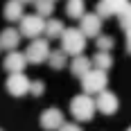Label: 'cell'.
<instances>
[{
	"label": "cell",
	"mask_w": 131,
	"mask_h": 131,
	"mask_svg": "<svg viewBox=\"0 0 131 131\" xmlns=\"http://www.w3.org/2000/svg\"><path fill=\"white\" fill-rule=\"evenodd\" d=\"M95 111H97L95 97L88 95V93L75 95V97L70 100V113H72V118L79 120V122H88V120H93Z\"/></svg>",
	"instance_id": "obj_1"
},
{
	"label": "cell",
	"mask_w": 131,
	"mask_h": 131,
	"mask_svg": "<svg viewBox=\"0 0 131 131\" xmlns=\"http://www.w3.org/2000/svg\"><path fill=\"white\" fill-rule=\"evenodd\" d=\"M61 50H66L72 57L84 54V50H86V36H84V32L79 27H70V29L63 32V36H61Z\"/></svg>",
	"instance_id": "obj_2"
},
{
	"label": "cell",
	"mask_w": 131,
	"mask_h": 131,
	"mask_svg": "<svg viewBox=\"0 0 131 131\" xmlns=\"http://www.w3.org/2000/svg\"><path fill=\"white\" fill-rule=\"evenodd\" d=\"M106 84H108L106 70H100V68H93L91 72L81 79V88L88 95H100L102 91H106Z\"/></svg>",
	"instance_id": "obj_3"
},
{
	"label": "cell",
	"mask_w": 131,
	"mask_h": 131,
	"mask_svg": "<svg viewBox=\"0 0 131 131\" xmlns=\"http://www.w3.org/2000/svg\"><path fill=\"white\" fill-rule=\"evenodd\" d=\"M45 18L39 16V14H27L23 16V20H20V34L27 36V39H39L41 34H45Z\"/></svg>",
	"instance_id": "obj_4"
},
{
	"label": "cell",
	"mask_w": 131,
	"mask_h": 131,
	"mask_svg": "<svg viewBox=\"0 0 131 131\" xmlns=\"http://www.w3.org/2000/svg\"><path fill=\"white\" fill-rule=\"evenodd\" d=\"M50 52H52L50 50V43L45 39H32V43L27 45V50H25L29 63H43V61H48Z\"/></svg>",
	"instance_id": "obj_5"
},
{
	"label": "cell",
	"mask_w": 131,
	"mask_h": 131,
	"mask_svg": "<svg viewBox=\"0 0 131 131\" xmlns=\"http://www.w3.org/2000/svg\"><path fill=\"white\" fill-rule=\"evenodd\" d=\"M5 86H7V93H9V95H14V97H23V95L29 93L32 81L25 77V72H12V75L7 77V81H5Z\"/></svg>",
	"instance_id": "obj_6"
},
{
	"label": "cell",
	"mask_w": 131,
	"mask_h": 131,
	"mask_svg": "<svg viewBox=\"0 0 131 131\" xmlns=\"http://www.w3.org/2000/svg\"><path fill=\"white\" fill-rule=\"evenodd\" d=\"M95 104H97V111H100V113H104V115H113V113H118V108H120V100H118L115 93L102 91L97 97H95Z\"/></svg>",
	"instance_id": "obj_7"
},
{
	"label": "cell",
	"mask_w": 131,
	"mask_h": 131,
	"mask_svg": "<svg viewBox=\"0 0 131 131\" xmlns=\"http://www.w3.org/2000/svg\"><path fill=\"white\" fill-rule=\"evenodd\" d=\"M63 124H66V120H63L61 108L50 106V108H45V111L41 113V127H43L45 131H59Z\"/></svg>",
	"instance_id": "obj_8"
},
{
	"label": "cell",
	"mask_w": 131,
	"mask_h": 131,
	"mask_svg": "<svg viewBox=\"0 0 131 131\" xmlns=\"http://www.w3.org/2000/svg\"><path fill=\"white\" fill-rule=\"evenodd\" d=\"M102 20H104V18H100L97 14H86V16L79 20V29L84 32L86 39H97V36L102 34Z\"/></svg>",
	"instance_id": "obj_9"
},
{
	"label": "cell",
	"mask_w": 131,
	"mask_h": 131,
	"mask_svg": "<svg viewBox=\"0 0 131 131\" xmlns=\"http://www.w3.org/2000/svg\"><path fill=\"white\" fill-rule=\"evenodd\" d=\"M27 54L25 52H18V50H14V52H9L7 57H5V70L12 75V72H25V68H27Z\"/></svg>",
	"instance_id": "obj_10"
},
{
	"label": "cell",
	"mask_w": 131,
	"mask_h": 131,
	"mask_svg": "<svg viewBox=\"0 0 131 131\" xmlns=\"http://www.w3.org/2000/svg\"><path fill=\"white\" fill-rule=\"evenodd\" d=\"M129 0H100L97 7H95V14L100 18H111V16H118L120 9L127 5Z\"/></svg>",
	"instance_id": "obj_11"
},
{
	"label": "cell",
	"mask_w": 131,
	"mask_h": 131,
	"mask_svg": "<svg viewBox=\"0 0 131 131\" xmlns=\"http://www.w3.org/2000/svg\"><path fill=\"white\" fill-rule=\"evenodd\" d=\"M20 39H23L20 29L7 27V29H2V32H0V48H2V50H7V52H14V50L18 48Z\"/></svg>",
	"instance_id": "obj_12"
},
{
	"label": "cell",
	"mask_w": 131,
	"mask_h": 131,
	"mask_svg": "<svg viewBox=\"0 0 131 131\" xmlns=\"http://www.w3.org/2000/svg\"><path fill=\"white\" fill-rule=\"evenodd\" d=\"M70 70H72V75H75V77L84 79V77H86V75L93 70V59L84 57V54L72 57V66H70Z\"/></svg>",
	"instance_id": "obj_13"
},
{
	"label": "cell",
	"mask_w": 131,
	"mask_h": 131,
	"mask_svg": "<svg viewBox=\"0 0 131 131\" xmlns=\"http://www.w3.org/2000/svg\"><path fill=\"white\" fill-rule=\"evenodd\" d=\"M23 7H25V5H23L20 0H9V2L5 5V18H7V20H23V16H25V14H23Z\"/></svg>",
	"instance_id": "obj_14"
},
{
	"label": "cell",
	"mask_w": 131,
	"mask_h": 131,
	"mask_svg": "<svg viewBox=\"0 0 131 131\" xmlns=\"http://www.w3.org/2000/svg\"><path fill=\"white\" fill-rule=\"evenodd\" d=\"M66 14H68L72 20H81V18L86 16V2H84V0H68Z\"/></svg>",
	"instance_id": "obj_15"
},
{
	"label": "cell",
	"mask_w": 131,
	"mask_h": 131,
	"mask_svg": "<svg viewBox=\"0 0 131 131\" xmlns=\"http://www.w3.org/2000/svg\"><path fill=\"white\" fill-rule=\"evenodd\" d=\"M63 32H66V25L59 18H50V20L45 23V36H48V39H61Z\"/></svg>",
	"instance_id": "obj_16"
},
{
	"label": "cell",
	"mask_w": 131,
	"mask_h": 131,
	"mask_svg": "<svg viewBox=\"0 0 131 131\" xmlns=\"http://www.w3.org/2000/svg\"><path fill=\"white\" fill-rule=\"evenodd\" d=\"M48 63H50L52 70H61V68H66V66H68V52H66V50H54V52H50Z\"/></svg>",
	"instance_id": "obj_17"
},
{
	"label": "cell",
	"mask_w": 131,
	"mask_h": 131,
	"mask_svg": "<svg viewBox=\"0 0 131 131\" xmlns=\"http://www.w3.org/2000/svg\"><path fill=\"white\" fill-rule=\"evenodd\" d=\"M93 66L95 68H100V70H108L111 66H113V57H111V52H95V57H93Z\"/></svg>",
	"instance_id": "obj_18"
},
{
	"label": "cell",
	"mask_w": 131,
	"mask_h": 131,
	"mask_svg": "<svg viewBox=\"0 0 131 131\" xmlns=\"http://www.w3.org/2000/svg\"><path fill=\"white\" fill-rule=\"evenodd\" d=\"M34 9H36L39 16L48 18V16L54 12V2H52V0H34Z\"/></svg>",
	"instance_id": "obj_19"
},
{
	"label": "cell",
	"mask_w": 131,
	"mask_h": 131,
	"mask_svg": "<svg viewBox=\"0 0 131 131\" xmlns=\"http://www.w3.org/2000/svg\"><path fill=\"white\" fill-rule=\"evenodd\" d=\"M118 20H120V25H122V29H124V32H127V29H131V2H127V5L120 9Z\"/></svg>",
	"instance_id": "obj_20"
},
{
	"label": "cell",
	"mask_w": 131,
	"mask_h": 131,
	"mask_svg": "<svg viewBox=\"0 0 131 131\" xmlns=\"http://www.w3.org/2000/svg\"><path fill=\"white\" fill-rule=\"evenodd\" d=\"M95 45H97V50H100V52H111V48L115 45V41L111 39V36H104V34H100V36L95 39Z\"/></svg>",
	"instance_id": "obj_21"
},
{
	"label": "cell",
	"mask_w": 131,
	"mask_h": 131,
	"mask_svg": "<svg viewBox=\"0 0 131 131\" xmlns=\"http://www.w3.org/2000/svg\"><path fill=\"white\" fill-rule=\"evenodd\" d=\"M29 93H32V95H36V97H39V95H43V93H45V84H43L41 79L32 81V88H29Z\"/></svg>",
	"instance_id": "obj_22"
},
{
	"label": "cell",
	"mask_w": 131,
	"mask_h": 131,
	"mask_svg": "<svg viewBox=\"0 0 131 131\" xmlns=\"http://www.w3.org/2000/svg\"><path fill=\"white\" fill-rule=\"evenodd\" d=\"M59 131H81V127H79V124H75V122H66Z\"/></svg>",
	"instance_id": "obj_23"
},
{
	"label": "cell",
	"mask_w": 131,
	"mask_h": 131,
	"mask_svg": "<svg viewBox=\"0 0 131 131\" xmlns=\"http://www.w3.org/2000/svg\"><path fill=\"white\" fill-rule=\"evenodd\" d=\"M127 52H131V29H127Z\"/></svg>",
	"instance_id": "obj_24"
},
{
	"label": "cell",
	"mask_w": 131,
	"mask_h": 131,
	"mask_svg": "<svg viewBox=\"0 0 131 131\" xmlns=\"http://www.w3.org/2000/svg\"><path fill=\"white\" fill-rule=\"evenodd\" d=\"M20 2H23V5H27V2H32V5H34V0H20Z\"/></svg>",
	"instance_id": "obj_25"
},
{
	"label": "cell",
	"mask_w": 131,
	"mask_h": 131,
	"mask_svg": "<svg viewBox=\"0 0 131 131\" xmlns=\"http://www.w3.org/2000/svg\"><path fill=\"white\" fill-rule=\"evenodd\" d=\"M127 131H131V127H129V129H127Z\"/></svg>",
	"instance_id": "obj_26"
},
{
	"label": "cell",
	"mask_w": 131,
	"mask_h": 131,
	"mask_svg": "<svg viewBox=\"0 0 131 131\" xmlns=\"http://www.w3.org/2000/svg\"><path fill=\"white\" fill-rule=\"evenodd\" d=\"M0 50H2V48H0Z\"/></svg>",
	"instance_id": "obj_27"
},
{
	"label": "cell",
	"mask_w": 131,
	"mask_h": 131,
	"mask_svg": "<svg viewBox=\"0 0 131 131\" xmlns=\"http://www.w3.org/2000/svg\"><path fill=\"white\" fill-rule=\"evenodd\" d=\"M52 2H54V0H52Z\"/></svg>",
	"instance_id": "obj_28"
},
{
	"label": "cell",
	"mask_w": 131,
	"mask_h": 131,
	"mask_svg": "<svg viewBox=\"0 0 131 131\" xmlns=\"http://www.w3.org/2000/svg\"><path fill=\"white\" fill-rule=\"evenodd\" d=\"M0 131H2V129H0Z\"/></svg>",
	"instance_id": "obj_29"
}]
</instances>
